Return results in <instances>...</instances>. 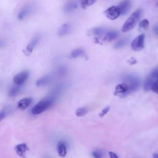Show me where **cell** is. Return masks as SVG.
<instances>
[{
	"instance_id": "27",
	"label": "cell",
	"mask_w": 158,
	"mask_h": 158,
	"mask_svg": "<svg viewBox=\"0 0 158 158\" xmlns=\"http://www.w3.org/2000/svg\"><path fill=\"white\" fill-rule=\"evenodd\" d=\"M151 89L154 92L157 94H158V80H155L153 82Z\"/></svg>"
},
{
	"instance_id": "29",
	"label": "cell",
	"mask_w": 158,
	"mask_h": 158,
	"mask_svg": "<svg viewBox=\"0 0 158 158\" xmlns=\"http://www.w3.org/2000/svg\"><path fill=\"white\" fill-rule=\"evenodd\" d=\"M150 76L155 80H158V69H156V70L152 71Z\"/></svg>"
},
{
	"instance_id": "13",
	"label": "cell",
	"mask_w": 158,
	"mask_h": 158,
	"mask_svg": "<svg viewBox=\"0 0 158 158\" xmlns=\"http://www.w3.org/2000/svg\"><path fill=\"white\" fill-rule=\"evenodd\" d=\"M32 98L30 97L22 98L17 103V107L20 110H25L26 108L28 107V106L32 102Z\"/></svg>"
},
{
	"instance_id": "12",
	"label": "cell",
	"mask_w": 158,
	"mask_h": 158,
	"mask_svg": "<svg viewBox=\"0 0 158 158\" xmlns=\"http://www.w3.org/2000/svg\"><path fill=\"white\" fill-rule=\"evenodd\" d=\"M118 36V33L116 30H109L104 35L102 40L105 42H110L117 38Z\"/></svg>"
},
{
	"instance_id": "15",
	"label": "cell",
	"mask_w": 158,
	"mask_h": 158,
	"mask_svg": "<svg viewBox=\"0 0 158 158\" xmlns=\"http://www.w3.org/2000/svg\"><path fill=\"white\" fill-rule=\"evenodd\" d=\"M78 7V4L75 1H71L68 2H67L64 7H63V10L65 13H70L73 11H74Z\"/></svg>"
},
{
	"instance_id": "9",
	"label": "cell",
	"mask_w": 158,
	"mask_h": 158,
	"mask_svg": "<svg viewBox=\"0 0 158 158\" xmlns=\"http://www.w3.org/2000/svg\"><path fill=\"white\" fill-rule=\"evenodd\" d=\"M128 86L126 83H122L118 84L115 88V91H114V95L124 97L127 96L128 93Z\"/></svg>"
},
{
	"instance_id": "11",
	"label": "cell",
	"mask_w": 158,
	"mask_h": 158,
	"mask_svg": "<svg viewBox=\"0 0 158 158\" xmlns=\"http://www.w3.org/2000/svg\"><path fill=\"white\" fill-rule=\"evenodd\" d=\"M14 149L17 155H19L20 157L25 158L26 152L28 150V148L26 143H21L16 145Z\"/></svg>"
},
{
	"instance_id": "16",
	"label": "cell",
	"mask_w": 158,
	"mask_h": 158,
	"mask_svg": "<svg viewBox=\"0 0 158 158\" xmlns=\"http://www.w3.org/2000/svg\"><path fill=\"white\" fill-rule=\"evenodd\" d=\"M107 31V30L104 27H95L90 30L89 33L96 36H104Z\"/></svg>"
},
{
	"instance_id": "23",
	"label": "cell",
	"mask_w": 158,
	"mask_h": 158,
	"mask_svg": "<svg viewBox=\"0 0 158 158\" xmlns=\"http://www.w3.org/2000/svg\"><path fill=\"white\" fill-rule=\"evenodd\" d=\"M96 1L97 0H80V4L83 9H85L94 4Z\"/></svg>"
},
{
	"instance_id": "24",
	"label": "cell",
	"mask_w": 158,
	"mask_h": 158,
	"mask_svg": "<svg viewBox=\"0 0 158 158\" xmlns=\"http://www.w3.org/2000/svg\"><path fill=\"white\" fill-rule=\"evenodd\" d=\"M87 112H88V109L86 107H80L76 110L75 114L77 117H81L86 115Z\"/></svg>"
},
{
	"instance_id": "14",
	"label": "cell",
	"mask_w": 158,
	"mask_h": 158,
	"mask_svg": "<svg viewBox=\"0 0 158 158\" xmlns=\"http://www.w3.org/2000/svg\"><path fill=\"white\" fill-rule=\"evenodd\" d=\"M72 30V26L69 23H64L58 30L57 31V35L60 36H64L69 33H70V31Z\"/></svg>"
},
{
	"instance_id": "22",
	"label": "cell",
	"mask_w": 158,
	"mask_h": 158,
	"mask_svg": "<svg viewBox=\"0 0 158 158\" xmlns=\"http://www.w3.org/2000/svg\"><path fill=\"white\" fill-rule=\"evenodd\" d=\"M155 79H154L152 77L149 76V77L147 78V79L145 80L144 83V89L146 91H149L151 89V86L154 81Z\"/></svg>"
},
{
	"instance_id": "3",
	"label": "cell",
	"mask_w": 158,
	"mask_h": 158,
	"mask_svg": "<svg viewBox=\"0 0 158 158\" xmlns=\"http://www.w3.org/2000/svg\"><path fill=\"white\" fill-rule=\"evenodd\" d=\"M123 80L125 81L124 83H126L128 86L129 89L128 94H130L137 90L140 85L139 80L136 77L131 75H128L125 76L123 77Z\"/></svg>"
},
{
	"instance_id": "31",
	"label": "cell",
	"mask_w": 158,
	"mask_h": 158,
	"mask_svg": "<svg viewBox=\"0 0 158 158\" xmlns=\"http://www.w3.org/2000/svg\"><path fill=\"white\" fill-rule=\"evenodd\" d=\"M109 155L110 158H118L117 155L115 153H114V152H112V151L109 152Z\"/></svg>"
},
{
	"instance_id": "7",
	"label": "cell",
	"mask_w": 158,
	"mask_h": 158,
	"mask_svg": "<svg viewBox=\"0 0 158 158\" xmlns=\"http://www.w3.org/2000/svg\"><path fill=\"white\" fill-rule=\"evenodd\" d=\"M104 14L109 19L112 20H115L120 15V12L117 6H112L109 7L104 11Z\"/></svg>"
},
{
	"instance_id": "33",
	"label": "cell",
	"mask_w": 158,
	"mask_h": 158,
	"mask_svg": "<svg viewBox=\"0 0 158 158\" xmlns=\"http://www.w3.org/2000/svg\"><path fill=\"white\" fill-rule=\"evenodd\" d=\"M153 158H158V153H154L152 155Z\"/></svg>"
},
{
	"instance_id": "8",
	"label": "cell",
	"mask_w": 158,
	"mask_h": 158,
	"mask_svg": "<svg viewBox=\"0 0 158 158\" xmlns=\"http://www.w3.org/2000/svg\"><path fill=\"white\" fill-rule=\"evenodd\" d=\"M29 72L27 70L22 71L13 77V81L15 85H22L28 78Z\"/></svg>"
},
{
	"instance_id": "10",
	"label": "cell",
	"mask_w": 158,
	"mask_h": 158,
	"mask_svg": "<svg viewBox=\"0 0 158 158\" xmlns=\"http://www.w3.org/2000/svg\"><path fill=\"white\" fill-rule=\"evenodd\" d=\"M120 12V15H125L130 10L131 7V2L130 0H123L121 1L118 5L117 6Z\"/></svg>"
},
{
	"instance_id": "25",
	"label": "cell",
	"mask_w": 158,
	"mask_h": 158,
	"mask_svg": "<svg viewBox=\"0 0 158 158\" xmlns=\"http://www.w3.org/2000/svg\"><path fill=\"white\" fill-rule=\"evenodd\" d=\"M149 23L147 19H143L139 23V29L142 30H146L149 27Z\"/></svg>"
},
{
	"instance_id": "30",
	"label": "cell",
	"mask_w": 158,
	"mask_h": 158,
	"mask_svg": "<svg viewBox=\"0 0 158 158\" xmlns=\"http://www.w3.org/2000/svg\"><path fill=\"white\" fill-rule=\"evenodd\" d=\"M137 62V60L136 59H135L134 57H131L128 60V63L130 64V65H134L135 64H136Z\"/></svg>"
},
{
	"instance_id": "5",
	"label": "cell",
	"mask_w": 158,
	"mask_h": 158,
	"mask_svg": "<svg viewBox=\"0 0 158 158\" xmlns=\"http://www.w3.org/2000/svg\"><path fill=\"white\" fill-rule=\"evenodd\" d=\"M145 35L144 34L139 35L136 37L131 43V48L135 51H141L144 46Z\"/></svg>"
},
{
	"instance_id": "20",
	"label": "cell",
	"mask_w": 158,
	"mask_h": 158,
	"mask_svg": "<svg viewBox=\"0 0 158 158\" xmlns=\"http://www.w3.org/2000/svg\"><path fill=\"white\" fill-rule=\"evenodd\" d=\"M129 42V38H124L122 39H120L118 40L114 45V48L115 49H120L122 48L123 47L125 46Z\"/></svg>"
},
{
	"instance_id": "32",
	"label": "cell",
	"mask_w": 158,
	"mask_h": 158,
	"mask_svg": "<svg viewBox=\"0 0 158 158\" xmlns=\"http://www.w3.org/2000/svg\"><path fill=\"white\" fill-rule=\"evenodd\" d=\"M153 30H154V33L158 35V25L155 26V27H154V28H153Z\"/></svg>"
},
{
	"instance_id": "1",
	"label": "cell",
	"mask_w": 158,
	"mask_h": 158,
	"mask_svg": "<svg viewBox=\"0 0 158 158\" xmlns=\"http://www.w3.org/2000/svg\"><path fill=\"white\" fill-rule=\"evenodd\" d=\"M142 13L141 9H138L134 11L123 23L122 27V31L125 33L132 30L139 20Z\"/></svg>"
},
{
	"instance_id": "26",
	"label": "cell",
	"mask_w": 158,
	"mask_h": 158,
	"mask_svg": "<svg viewBox=\"0 0 158 158\" xmlns=\"http://www.w3.org/2000/svg\"><path fill=\"white\" fill-rule=\"evenodd\" d=\"M93 158H102V152L99 150H95L91 152Z\"/></svg>"
},
{
	"instance_id": "19",
	"label": "cell",
	"mask_w": 158,
	"mask_h": 158,
	"mask_svg": "<svg viewBox=\"0 0 158 158\" xmlns=\"http://www.w3.org/2000/svg\"><path fill=\"white\" fill-rule=\"evenodd\" d=\"M51 81V77L49 75H46L44 77H41L36 81V86H41L47 85Z\"/></svg>"
},
{
	"instance_id": "28",
	"label": "cell",
	"mask_w": 158,
	"mask_h": 158,
	"mask_svg": "<svg viewBox=\"0 0 158 158\" xmlns=\"http://www.w3.org/2000/svg\"><path fill=\"white\" fill-rule=\"evenodd\" d=\"M110 107V106H106V107H104L101 111V112L99 114V115L101 117H103L104 116H105L109 111Z\"/></svg>"
},
{
	"instance_id": "17",
	"label": "cell",
	"mask_w": 158,
	"mask_h": 158,
	"mask_svg": "<svg viewBox=\"0 0 158 158\" xmlns=\"http://www.w3.org/2000/svg\"><path fill=\"white\" fill-rule=\"evenodd\" d=\"M86 56L85 51L82 48H77L72 51L70 54V57L72 59H75L80 57H85Z\"/></svg>"
},
{
	"instance_id": "18",
	"label": "cell",
	"mask_w": 158,
	"mask_h": 158,
	"mask_svg": "<svg viewBox=\"0 0 158 158\" xmlns=\"http://www.w3.org/2000/svg\"><path fill=\"white\" fill-rule=\"evenodd\" d=\"M58 155L61 157H64L67 154V148L65 143L62 141H60L57 144V146Z\"/></svg>"
},
{
	"instance_id": "4",
	"label": "cell",
	"mask_w": 158,
	"mask_h": 158,
	"mask_svg": "<svg viewBox=\"0 0 158 158\" xmlns=\"http://www.w3.org/2000/svg\"><path fill=\"white\" fill-rule=\"evenodd\" d=\"M35 6L33 4H28L25 5L19 12L17 18L19 20H23L30 16L35 10Z\"/></svg>"
},
{
	"instance_id": "2",
	"label": "cell",
	"mask_w": 158,
	"mask_h": 158,
	"mask_svg": "<svg viewBox=\"0 0 158 158\" xmlns=\"http://www.w3.org/2000/svg\"><path fill=\"white\" fill-rule=\"evenodd\" d=\"M55 97L48 96L40 101L31 109V113L33 115H38L43 113L49 108L55 101Z\"/></svg>"
},
{
	"instance_id": "21",
	"label": "cell",
	"mask_w": 158,
	"mask_h": 158,
	"mask_svg": "<svg viewBox=\"0 0 158 158\" xmlns=\"http://www.w3.org/2000/svg\"><path fill=\"white\" fill-rule=\"evenodd\" d=\"M20 85H16L15 86H13L10 88V89L8 92V96L9 97H14L18 94V93L20 92Z\"/></svg>"
},
{
	"instance_id": "6",
	"label": "cell",
	"mask_w": 158,
	"mask_h": 158,
	"mask_svg": "<svg viewBox=\"0 0 158 158\" xmlns=\"http://www.w3.org/2000/svg\"><path fill=\"white\" fill-rule=\"evenodd\" d=\"M40 40H41V36L40 35H36L35 36H34L31 38V40L29 42V43L27 44L26 48L24 49L23 53L27 56H30L31 54V52H33V49L37 46L38 43L40 42Z\"/></svg>"
},
{
	"instance_id": "34",
	"label": "cell",
	"mask_w": 158,
	"mask_h": 158,
	"mask_svg": "<svg viewBox=\"0 0 158 158\" xmlns=\"http://www.w3.org/2000/svg\"><path fill=\"white\" fill-rule=\"evenodd\" d=\"M156 6L158 7V0H157V2H156Z\"/></svg>"
}]
</instances>
